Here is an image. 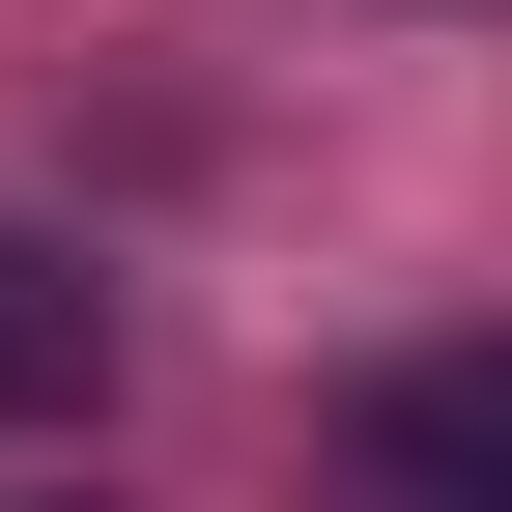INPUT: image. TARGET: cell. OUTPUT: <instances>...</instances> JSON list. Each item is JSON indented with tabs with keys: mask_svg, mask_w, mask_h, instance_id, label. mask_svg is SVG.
Returning <instances> with one entry per match:
<instances>
[{
	"mask_svg": "<svg viewBox=\"0 0 512 512\" xmlns=\"http://www.w3.org/2000/svg\"><path fill=\"white\" fill-rule=\"evenodd\" d=\"M342 512H512V342H399L342 399Z\"/></svg>",
	"mask_w": 512,
	"mask_h": 512,
	"instance_id": "1",
	"label": "cell"
},
{
	"mask_svg": "<svg viewBox=\"0 0 512 512\" xmlns=\"http://www.w3.org/2000/svg\"><path fill=\"white\" fill-rule=\"evenodd\" d=\"M86 370H114V285H86L57 228H0V427H57Z\"/></svg>",
	"mask_w": 512,
	"mask_h": 512,
	"instance_id": "2",
	"label": "cell"
}]
</instances>
